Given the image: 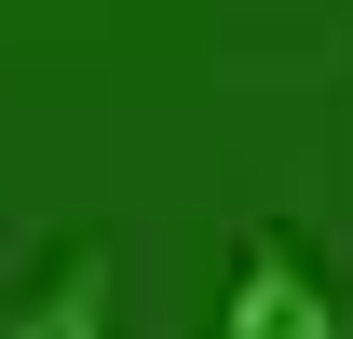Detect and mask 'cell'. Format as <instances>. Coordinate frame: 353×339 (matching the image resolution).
I'll list each match as a JSON object with an SVG mask.
<instances>
[{
    "mask_svg": "<svg viewBox=\"0 0 353 339\" xmlns=\"http://www.w3.org/2000/svg\"><path fill=\"white\" fill-rule=\"evenodd\" d=\"M218 339H340V298L285 231H245L231 245V298H218Z\"/></svg>",
    "mask_w": 353,
    "mask_h": 339,
    "instance_id": "obj_1",
    "label": "cell"
},
{
    "mask_svg": "<svg viewBox=\"0 0 353 339\" xmlns=\"http://www.w3.org/2000/svg\"><path fill=\"white\" fill-rule=\"evenodd\" d=\"M0 339H109V245H54L41 271L14 285Z\"/></svg>",
    "mask_w": 353,
    "mask_h": 339,
    "instance_id": "obj_2",
    "label": "cell"
}]
</instances>
